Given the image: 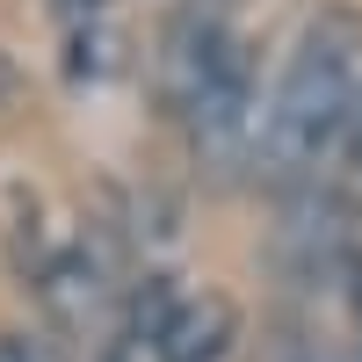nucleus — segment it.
I'll return each instance as SVG.
<instances>
[{"instance_id": "obj_1", "label": "nucleus", "mask_w": 362, "mask_h": 362, "mask_svg": "<svg viewBox=\"0 0 362 362\" xmlns=\"http://www.w3.org/2000/svg\"><path fill=\"white\" fill-rule=\"evenodd\" d=\"M362 95V15L355 8H319L290 44V66L276 80V95L261 109V145L254 167L276 181V189H297L312 181L341 145V124Z\"/></svg>"}, {"instance_id": "obj_5", "label": "nucleus", "mask_w": 362, "mask_h": 362, "mask_svg": "<svg viewBox=\"0 0 362 362\" xmlns=\"http://www.w3.org/2000/svg\"><path fill=\"white\" fill-rule=\"evenodd\" d=\"M29 283H37V305L51 319V334L87 341V326L102 319V297H109V254L95 247V239H73V247L44 254V268Z\"/></svg>"}, {"instance_id": "obj_9", "label": "nucleus", "mask_w": 362, "mask_h": 362, "mask_svg": "<svg viewBox=\"0 0 362 362\" xmlns=\"http://www.w3.org/2000/svg\"><path fill=\"white\" fill-rule=\"evenodd\" d=\"M0 362H51V348L29 334H0Z\"/></svg>"}, {"instance_id": "obj_11", "label": "nucleus", "mask_w": 362, "mask_h": 362, "mask_svg": "<svg viewBox=\"0 0 362 362\" xmlns=\"http://www.w3.org/2000/svg\"><path fill=\"white\" fill-rule=\"evenodd\" d=\"M210 8H225V0H210Z\"/></svg>"}, {"instance_id": "obj_6", "label": "nucleus", "mask_w": 362, "mask_h": 362, "mask_svg": "<svg viewBox=\"0 0 362 362\" xmlns=\"http://www.w3.org/2000/svg\"><path fill=\"white\" fill-rule=\"evenodd\" d=\"M153 362H239V305L218 290L181 297L174 326L153 341Z\"/></svg>"}, {"instance_id": "obj_2", "label": "nucleus", "mask_w": 362, "mask_h": 362, "mask_svg": "<svg viewBox=\"0 0 362 362\" xmlns=\"http://www.w3.org/2000/svg\"><path fill=\"white\" fill-rule=\"evenodd\" d=\"M239 37L225 29V15L210 8V0H189V8H174L167 29H160V51H153V87H160V109L167 116H189L203 102V87L232 66Z\"/></svg>"}, {"instance_id": "obj_7", "label": "nucleus", "mask_w": 362, "mask_h": 362, "mask_svg": "<svg viewBox=\"0 0 362 362\" xmlns=\"http://www.w3.org/2000/svg\"><path fill=\"white\" fill-rule=\"evenodd\" d=\"M174 312H181V276H167V268H153L138 290H131V312H124V326L116 334H131L145 355H153V341L174 326Z\"/></svg>"}, {"instance_id": "obj_10", "label": "nucleus", "mask_w": 362, "mask_h": 362, "mask_svg": "<svg viewBox=\"0 0 362 362\" xmlns=\"http://www.w3.org/2000/svg\"><path fill=\"white\" fill-rule=\"evenodd\" d=\"M138 355H145V348H138L131 334H109V341L95 348V362H138Z\"/></svg>"}, {"instance_id": "obj_4", "label": "nucleus", "mask_w": 362, "mask_h": 362, "mask_svg": "<svg viewBox=\"0 0 362 362\" xmlns=\"http://www.w3.org/2000/svg\"><path fill=\"white\" fill-rule=\"evenodd\" d=\"M355 261V225H348V196L334 181H297L283 189V268L297 283H341Z\"/></svg>"}, {"instance_id": "obj_8", "label": "nucleus", "mask_w": 362, "mask_h": 362, "mask_svg": "<svg viewBox=\"0 0 362 362\" xmlns=\"http://www.w3.org/2000/svg\"><path fill=\"white\" fill-rule=\"evenodd\" d=\"M116 66V44H109V29L87 15V22H73V58H66V73L73 80H102Z\"/></svg>"}, {"instance_id": "obj_3", "label": "nucleus", "mask_w": 362, "mask_h": 362, "mask_svg": "<svg viewBox=\"0 0 362 362\" xmlns=\"http://www.w3.org/2000/svg\"><path fill=\"white\" fill-rule=\"evenodd\" d=\"M261 80H254V51L239 44L232 51V66L203 87V102L181 116L189 124V138H196V160L203 167H218V174H232V167H254V145H261Z\"/></svg>"}]
</instances>
